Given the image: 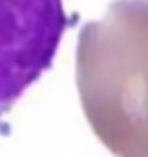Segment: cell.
Segmentation results:
<instances>
[{
	"label": "cell",
	"instance_id": "6da1fadb",
	"mask_svg": "<svg viewBox=\"0 0 148 157\" xmlns=\"http://www.w3.org/2000/svg\"><path fill=\"white\" fill-rule=\"evenodd\" d=\"M139 0L110 6L105 23H89L78 44V87L112 83L82 98L97 136L120 157H148V25L129 40L148 4L137 15Z\"/></svg>",
	"mask_w": 148,
	"mask_h": 157
},
{
	"label": "cell",
	"instance_id": "7a4b0ae2",
	"mask_svg": "<svg viewBox=\"0 0 148 157\" xmlns=\"http://www.w3.org/2000/svg\"><path fill=\"white\" fill-rule=\"evenodd\" d=\"M65 27L63 0H0V121L50 68Z\"/></svg>",
	"mask_w": 148,
	"mask_h": 157
}]
</instances>
